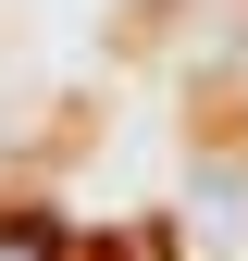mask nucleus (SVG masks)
Wrapping results in <instances>:
<instances>
[{
    "instance_id": "nucleus-1",
    "label": "nucleus",
    "mask_w": 248,
    "mask_h": 261,
    "mask_svg": "<svg viewBox=\"0 0 248 261\" xmlns=\"http://www.w3.org/2000/svg\"><path fill=\"white\" fill-rule=\"evenodd\" d=\"M0 261H50V237L38 224H0Z\"/></svg>"
}]
</instances>
